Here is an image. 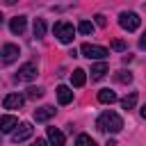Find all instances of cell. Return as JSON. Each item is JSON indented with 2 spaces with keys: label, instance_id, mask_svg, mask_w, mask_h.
<instances>
[{
  "label": "cell",
  "instance_id": "3957f363",
  "mask_svg": "<svg viewBox=\"0 0 146 146\" xmlns=\"http://www.w3.org/2000/svg\"><path fill=\"white\" fill-rule=\"evenodd\" d=\"M80 52H82L87 59H105V57L110 55V50H107V48H103V46H96V43H82Z\"/></svg>",
  "mask_w": 146,
  "mask_h": 146
},
{
  "label": "cell",
  "instance_id": "52a82bcc",
  "mask_svg": "<svg viewBox=\"0 0 146 146\" xmlns=\"http://www.w3.org/2000/svg\"><path fill=\"white\" fill-rule=\"evenodd\" d=\"M32 132H34L32 123H18V128L11 132V141H14V144H21V141L30 139V137H32Z\"/></svg>",
  "mask_w": 146,
  "mask_h": 146
},
{
  "label": "cell",
  "instance_id": "30bf717a",
  "mask_svg": "<svg viewBox=\"0 0 146 146\" xmlns=\"http://www.w3.org/2000/svg\"><path fill=\"white\" fill-rule=\"evenodd\" d=\"M18 128V119L11 116V114H5L0 116V132H14Z\"/></svg>",
  "mask_w": 146,
  "mask_h": 146
},
{
  "label": "cell",
  "instance_id": "7a4b0ae2",
  "mask_svg": "<svg viewBox=\"0 0 146 146\" xmlns=\"http://www.w3.org/2000/svg\"><path fill=\"white\" fill-rule=\"evenodd\" d=\"M52 32H55V36H57L62 43H71V41L75 39V27H73L71 23H66V21H59V23H55Z\"/></svg>",
  "mask_w": 146,
  "mask_h": 146
},
{
  "label": "cell",
  "instance_id": "ac0fdd59",
  "mask_svg": "<svg viewBox=\"0 0 146 146\" xmlns=\"http://www.w3.org/2000/svg\"><path fill=\"white\" fill-rule=\"evenodd\" d=\"M114 80L121 82V84H128V82H132V73L130 71H116L114 73Z\"/></svg>",
  "mask_w": 146,
  "mask_h": 146
},
{
  "label": "cell",
  "instance_id": "2e32d148",
  "mask_svg": "<svg viewBox=\"0 0 146 146\" xmlns=\"http://www.w3.org/2000/svg\"><path fill=\"white\" fill-rule=\"evenodd\" d=\"M105 73H107V64L105 62H98V64L91 66V80H100Z\"/></svg>",
  "mask_w": 146,
  "mask_h": 146
},
{
  "label": "cell",
  "instance_id": "6da1fadb",
  "mask_svg": "<svg viewBox=\"0 0 146 146\" xmlns=\"http://www.w3.org/2000/svg\"><path fill=\"white\" fill-rule=\"evenodd\" d=\"M96 128L100 130V132H119L121 128H123V119L116 114V112H103L100 116H98V121H96Z\"/></svg>",
  "mask_w": 146,
  "mask_h": 146
},
{
  "label": "cell",
  "instance_id": "603a6c76",
  "mask_svg": "<svg viewBox=\"0 0 146 146\" xmlns=\"http://www.w3.org/2000/svg\"><path fill=\"white\" fill-rule=\"evenodd\" d=\"M112 50H119V52H123V50H125V41H121V39H114V41H112Z\"/></svg>",
  "mask_w": 146,
  "mask_h": 146
},
{
  "label": "cell",
  "instance_id": "4316f807",
  "mask_svg": "<svg viewBox=\"0 0 146 146\" xmlns=\"http://www.w3.org/2000/svg\"><path fill=\"white\" fill-rule=\"evenodd\" d=\"M105 146H116V141H114V139H107V144H105Z\"/></svg>",
  "mask_w": 146,
  "mask_h": 146
},
{
  "label": "cell",
  "instance_id": "ffe728a7",
  "mask_svg": "<svg viewBox=\"0 0 146 146\" xmlns=\"http://www.w3.org/2000/svg\"><path fill=\"white\" fill-rule=\"evenodd\" d=\"M43 34H46V23H43L41 18H36V21H34V36L41 39Z\"/></svg>",
  "mask_w": 146,
  "mask_h": 146
},
{
  "label": "cell",
  "instance_id": "7402d4cb",
  "mask_svg": "<svg viewBox=\"0 0 146 146\" xmlns=\"http://www.w3.org/2000/svg\"><path fill=\"white\" fill-rule=\"evenodd\" d=\"M78 30H80L82 34H91V32H94V25H91L89 21H82V23L78 25Z\"/></svg>",
  "mask_w": 146,
  "mask_h": 146
},
{
  "label": "cell",
  "instance_id": "277c9868",
  "mask_svg": "<svg viewBox=\"0 0 146 146\" xmlns=\"http://www.w3.org/2000/svg\"><path fill=\"white\" fill-rule=\"evenodd\" d=\"M139 23H141V18L135 11H121V16H119V25L123 30H128V32H135L139 27Z\"/></svg>",
  "mask_w": 146,
  "mask_h": 146
},
{
  "label": "cell",
  "instance_id": "d6986e66",
  "mask_svg": "<svg viewBox=\"0 0 146 146\" xmlns=\"http://www.w3.org/2000/svg\"><path fill=\"white\" fill-rule=\"evenodd\" d=\"M75 146H96V141L89 137V135H78V139H75Z\"/></svg>",
  "mask_w": 146,
  "mask_h": 146
},
{
  "label": "cell",
  "instance_id": "484cf974",
  "mask_svg": "<svg viewBox=\"0 0 146 146\" xmlns=\"http://www.w3.org/2000/svg\"><path fill=\"white\" fill-rule=\"evenodd\" d=\"M32 146H48V144H46V139H36Z\"/></svg>",
  "mask_w": 146,
  "mask_h": 146
},
{
  "label": "cell",
  "instance_id": "ba28073f",
  "mask_svg": "<svg viewBox=\"0 0 146 146\" xmlns=\"http://www.w3.org/2000/svg\"><path fill=\"white\" fill-rule=\"evenodd\" d=\"M23 103H25V96H21V94H9V96H5L2 107H5V110H21Z\"/></svg>",
  "mask_w": 146,
  "mask_h": 146
},
{
  "label": "cell",
  "instance_id": "d4e9b609",
  "mask_svg": "<svg viewBox=\"0 0 146 146\" xmlns=\"http://www.w3.org/2000/svg\"><path fill=\"white\" fill-rule=\"evenodd\" d=\"M139 48H146V32H144L141 39H139Z\"/></svg>",
  "mask_w": 146,
  "mask_h": 146
},
{
  "label": "cell",
  "instance_id": "83f0119b",
  "mask_svg": "<svg viewBox=\"0 0 146 146\" xmlns=\"http://www.w3.org/2000/svg\"><path fill=\"white\" fill-rule=\"evenodd\" d=\"M141 116H144V119H146V105H144V107H141Z\"/></svg>",
  "mask_w": 146,
  "mask_h": 146
},
{
  "label": "cell",
  "instance_id": "e0dca14e",
  "mask_svg": "<svg viewBox=\"0 0 146 146\" xmlns=\"http://www.w3.org/2000/svg\"><path fill=\"white\" fill-rule=\"evenodd\" d=\"M135 105H137V91H130L125 98H121V107L123 110H132Z\"/></svg>",
  "mask_w": 146,
  "mask_h": 146
},
{
  "label": "cell",
  "instance_id": "8992f818",
  "mask_svg": "<svg viewBox=\"0 0 146 146\" xmlns=\"http://www.w3.org/2000/svg\"><path fill=\"white\" fill-rule=\"evenodd\" d=\"M36 78V64L34 62H25L21 68H18V73H16V80L18 82H30V80H34Z\"/></svg>",
  "mask_w": 146,
  "mask_h": 146
},
{
  "label": "cell",
  "instance_id": "cb8c5ba5",
  "mask_svg": "<svg viewBox=\"0 0 146 146\" xmlns=\"http://www.w3.org/2000/svg\"><path fill=\"white\" fill-rule=\"evenodd\" d=\"M94 18H96V25H98V27H105V25H107V21H105V16H103V14H96Z\"/></svg>",
  "mask_w": 146,
  "mask_h": 146
},
{
  "label": "cell",
  "instance_id": "5bb4252c",
  "mask_svg": "<svg viewBox=\"0 0 146 146\" xmlns=\"http://www.w3.org/2000/svg\"><path fill=\"white\" fill-rule=\"evenodd\" d=\"M84 82H87V73H84L82 68H75V71L71 73V84H73V87H82Z\"/></svg>",
  "mask_w": 146,
  "mask_h": 146
},
{
  "label": "cell",
  "instance_id": "9c48e42d",
  "mask_svg": "<svg viewBox=\"0 0 146 146\" xmlns=\"http://www.w3.org/2000/svg\"><path fill=\"white\" fill-rule=\"evenodd\" d=\"M52 116H55V107H52V105H43V107L34 110V121H36V123H43V121H48V119H52Z\"/></svg>",
  "mask_w": 146,
  "mask_h": 146
},
{
  "label": "cell",
  "instance_id": "8fae6325",
  "mask_svg": "<svg viewBox=\"0 0 146 146\" xmlns=\"http://www.w3.org/2000/svg\"><path fill=\"white\" fill-rule=\"evenodd\" d=\"M57 100H59V105H68V103L73 100V91H71L66 84H59V87H57Z\"/></svg>",
  "mask_w": 146,
  "mask_h": 146
},
{
  "label": "cell",
  "instance_id": "7c38bea8",
  "mask_svg": "<svg viewBox=\"0 0 146 146\" xmlns=\"http://www.w3.org/2000/svg\"><path fill=\"white\" fill-rule=\"evenodd\" d=\"M48 141L50 146H64V132L57 128H48Z\"/></svg>",
  "mask_w": 146,
  "mask_h": 146
},
{
  "label": "cell",
  "instance_id": "5b68a950",
  "mask_svg": "<svg viewBox=\"0 0 146 146\" xmlns=\"http://www.w3.org/2000/svg\"><path fill=\"white\" fill-rule=\"evenodd\" d=\"M18 55H21L18 46H14V43H5V46L0 48V64H11V62L18 59Z\"/></svg>",
  "mask_w": 146,
  "mask_h": 146
},
{
  "label": "cell",
  "instance_id": "44dd1931",
  "mask_svg": "<svg viewBox=\"0 0 146 146\" xmlns=\"http://www.w3.org/2000/svg\"><path fill=\"white\" fill-rule=\"evenodd\" d=\"M41 96H43V89H41V87H30V89H27V98L36 100V98H41Z\"/></svg>",
  "mask_w": 146,
  "mask_h": 146
},
{
  "label": "cell",
  "instance_id": "f1b7e54d",
  "mask_svg": "<svg viewBox=\"0 0 146 146\" xmlns=\"http://www.w3.org/2000/svg\"><path fill=\"white\" fill-rule=\"evenodd\" d=\"M0 27H2V14H0Z\"/></svg>",
  "mask_w": 146,
  "mask_h": 146
},
{
  "label": "cell",
  "instance_id": "9a60e30c",
  "mask_svg": "<svg viewBox=\"0 0 146 146\" xmlns=\"http://www.w3.org/2000/svg\"><path fill=\"white\" fill-rule=\"evenodd\" d=\"M98 100L105 103V105H112V103H116V94L112 89H100L98 91Z\"/></svg>",
  "mask_w": 146,
  "mask_h": 146
},
{
  "label": "cell",
  "instance_id": "4fadbf2b",
  "mask_svg": "<svg viewBox=\"0 0 146 146\" xmlns=\"http://www.w3.org/2000/svg\"><path fill=\"white\" fill-rule=\"evenodd\" d=\"M25 16H14L11 18V23H9V30L14 32V34H23V30H25Z\"/></svg>",
  "mask_w": 146,
  "mask_h": 146
}]
</instances>
